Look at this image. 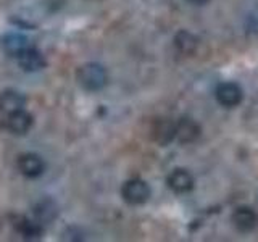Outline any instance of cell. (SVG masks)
Masks as SVG:
<instances>
[{
    "instance_id": "7c38bea8",
    "label": "cell",
    "mask_w": 258,
    "mask_h": 242,
    "mask_svg": "<svg viewBox=\"0 0 258 242\" xmlns=\"http://www.w3.org/2000/svg\"><path fill=\"white\" fill-rule=\"evenodd\" d=\"M58 215V210H56L55 202L50 199H44L40 200L39 204L34 207V216L36 220L42 224V223H50L53 218H56Z\"/></svg>"
},
{
    "instance_id": "6da1fadb",
    "label": "cell",
    "mask_w": 258,
    "mask_h": 242,
    "mask_svg": "<svg viewBox=\"0 0 258 242\" xmlns=\"http://www.w3.org/2000/svg\"><path fill=\"white\" fill-rule=\"evenodd\" d=\"M76 79L79 86L89 92H97L107 84V71L99 63H86L76 71Z\"/></svg>"
},
{
    "instance_id": "ba28073f",
    "label": "cell",
    "mask_w": 258,
    "mask_h": 242,
    "mask_svg": "<svg viewBox=\"0 0 258 242\" xmlns=\"http://www.w3.org/2000/svg\"><path fill=\"white\" fill-rule=\"evenodd\" d=\"M169 189L174 191L176 194H185L192 191L194 188V177L192 174L184 168H176L169 173L168 179H166Z\"/></svg>"
},
{
    "instance_id": "9a60e30c",
    "label": "cell",
    "mask_w": 258,
    "mask_h": 242,
    "mask_svg": "<svg viewBox=\"0 0 258 242\" xmlns=\"http://www.w3.org/2000/svg\"><path fill=\"white\" fill-rule=\"evenodd\" d=\"M18 231L23 234L24 237L32 239V237H39L40 236V232H42V228H40V223L39 221H29L28 218H20Z\"/></svg>"
},
{
    "instance_id": "30bf717a",
    "label": "cell",
    "mask_w": 258,
    "mask_h": 242,
    "mask_svg": "<svg viewBox=\"0 0 258 242\" xmlns=\"http://www.w3.org/2000/svg\"><path fill=\"white\" fill-rule=\"evenodd\" d=\"M32 126V116L26 110H18L10 113L7 119V128L15 134H26Z\"/></svg>"
},
{
    "instance_id": "3957f363",
    "label": "cell",
    "mask_w": 258,
    "mask_h": 242,
    "mask_svg": "<svg viewBox=\"0 0 258 242\" xmlns=\"http://www.w3.org/2000/svg\"><path fill=\"white\" fill-rule=\"evenodd\" d=\"M215 97L220 105L226 108H234L242 102V87L236 83H231V81H226V83L218 84L215 89Z\"/></svg>"
},
{
    "instance_id": "8fae6325",
    "label": "cell",
    "mask_w": 258,
    "mask_h": 242,
    "mask_svg": "<svg viewBox=\"0 0 258 242\" xmlns=\"http://www.w3.org/2000/svg\"><path fill=\"white\" fill-rule=\"evenodd\" d=\"M174 45L176 48L184 55H192L197 50L199 39L189 31H179L174 37Z\"/></svg>"
},
{
    "instance_id": "52a82bcc",
    "label": "cell",
    "mask_w": 258,
    "mask_h": 242,
    "mask_svg": "<svg viewBox=\"0 0 258 242\" xmlns=\"http://www.w3.org/2000/svg\"><path fill=\"white\" fill-rule=\"evenodd\" d=\"M200 133H202V129L196 121L190 118H181L176 123L174 139H177L181 144H190L199 139Z\"/></svg>"
},
{
    "instance_id": "7a4b0ae2",
    "label": "cell",
    "mask_w": 258,
    "mask_h": 242,
    "mask_svg": "<svg viewBox=\"0 0 258 242\" xmlns=\"http://www.w3.org/2000/svg\"><path fill=\"white\" fill-rule=\"evenodd\" d=\"M121 196L129 205H142L150 199V188L142 179H129L121 188Z\"/></svg>"
},
{
    "instance_id": "2e32d148",
    "label": "cell",
    "mask_w": 258,
    "mask_h": 242,
    "mask_svg": "<svg viewBox=\"0 0 258 242\" xmlns=\"http://www.w3.org/2000/svg\"><path fill=\"white\" fill-rule=\"evenodd\" d=\"M187 2H190L194 5H205V4L210 2V0H187Z\"/></svg>"
},
{
    "instance_id": "5bb4252c",
    "label": "cell",
    "mask_w": 258,
    "mask_h": 242,
    "mask_svg": "<svg viewBox=\"0 0 258 242\" xmlns=\"http://www.w3.org/2000/svg\"><path fill=\"white\" fill-rule=\"evenodd\" d=\"M174 129H176V123L169 119H160L157 126H155V139L166 145L168 142H171L174 139Z\"/></svg>"
},
{
    "instance_id": "4fadbf2b",
    "label": "cell",
    "mask_w": 258,
    "mask_h": 242,
    "mask_svg": "<svg viewBox=\"0 0 258 242\" xmlns=\"http://www.w3.org/2000/svg\"><path fill=\"white\" fill-rule=\"evenodd\" d=\"M4 47H5L7 53H10L12 56H18L23 50H26V48L31 45L24 36L12 32V34H7L4 37Z\"/></svg>"
},
{
    "instance_id": "277c9868",
    "label": "cell",
    "mask_w": 258,
    "mask_h": 242,
    "mask_svg": "<svg viewBox=\"0 0 258 242\" xmlns=\"http://www.w3.org/2000/svg\"><path fill=\"white\" fill-rule=\"evenodd\" d=\"M231 221L240 232H252L258 226V213L250 207H239L232 212Z\"/></svg>"
},
{
    "instance_id": "5b68a950",
    "label": "cell",
    "mask_w": 258,
    "mask_h": 242,
    "mask_svg": "<svg viewBox=\"0 0 258 242\" xmlns=\"http://www.w3.org/2000/svg\"><path fill=\"white\" fill-rule=\"evenodd\" d=\"M18 169L26 177H39L45 171V161L37 153H23L18 158Z\"/></svg>"
},
{
    "instance_id": "8992f818",
    "label": "cell",
    "mask_w": 258,
    "mask_h": 242,
    "mask_svg": "<svg viewBox=\"0 0 258 242\" xmlns=\"http://www.w3.org/2000/svg\"><path fill=\"white\" fill-rule=\"evenodd\" d=\"M16 58H18L20 67L24 71H29V73L40 71L42 68L47 67L45 56L40 53L37 48H34V47H28L26 50H23L18 56H16Z\"/></svg>"
},
{
    "instance_id": "9c48e42d",
    "label": "cell",
    "mask_w": 258,
    "mask_h": 242,
    "mask_svg": "<svg viewBox=\"0 0 258 242\" xmlns=\"http://www.w3.org/2000/svg\"><path fill=\"white\" fill-rule=\"evenodd\" d=\"M26 105V97L18 91H5L0 94V111L7 113H15L18 110H23Z\"/></svg>"
}]
</instances>
